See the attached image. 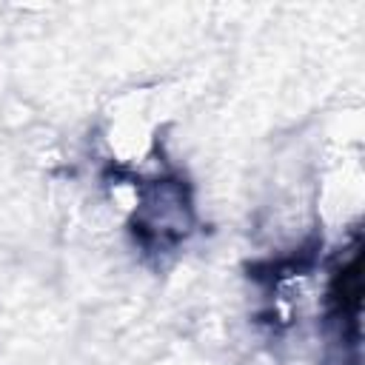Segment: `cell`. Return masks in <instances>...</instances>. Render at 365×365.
Here are the masks:
<instances>
[{
  "label": "cell",
  "mask_w": 365,
  "mask_h": 365,
  "mask_svg": "<svg viewBox=\"0 0 365 365\" xmlns=\"http://www.w3.org/2000/svg\"><path fill=\"white\" fill-rule=\"evenodd\" d=\"M128 228L137 245L148 254L177 251L197 228V208L188 180L174 171L137 177Z\"/></svg>",
  "instance_id": "6da1fadb"
}]
</instances>
